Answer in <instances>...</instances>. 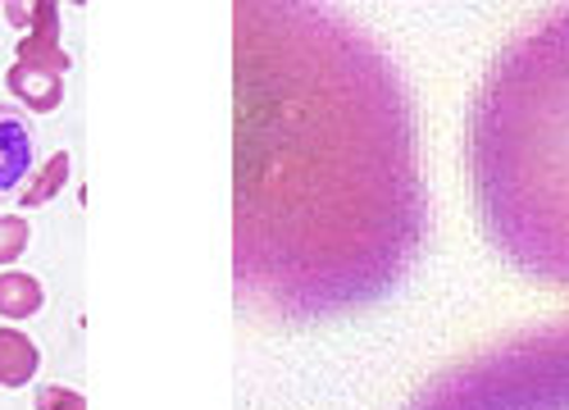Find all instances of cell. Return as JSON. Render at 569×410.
Returning <instances> with one entry per match:
<instances>
[{
  "label": "cell",
  "instance_id": "obj_4",
  "mask_svg": "<svg viewBox=\"0 0 569 410\" xmlns=\"http://www.w3.org/2000/svg\"><path fill=\"white\" fill-rule=\"evenodd\" d=\"M19 64H32V69H46V73H69V51H60V6L41 0L32 6V32L19 41Z\"/></svg>",
  "mask_w": 569,
  "mask_h": 410
},
{
  "label": "cell",
  "instance_id": "obj_7",
  "mask_svg": "<svg viewBox=\"0 0 569 410\" xmlns=\"http://www.w3.org/2000/svg\"><path fill=\"white\" fill-rule=\"evenodd\" d=\"M37 342L19 329H0V388H28L37 374Z\"/></svg>",
  "mask_w": 569,
  "mask_h": 410
},
{
  "label": "cell",
  "instance_id": "obj_1",
  "mask_svg": "<svg viewBox=\"0 0 569 410\" xmlns=\"http://www.w3.org/2000/svg\"><path fill=\"white\" fill-rule=\"evenodd\" d=\"M423 233L392 64L310 6H237V279L288 314L383 292Z\"/></svg>",
  "mask_w": 569,
  "mask_h": 410
},
{
  "label": "cell",
  "instance_id": "obj_3",
  "mask_svg": "<svg viewBox=\"0 0 569 410\" xmlns=\"http://www.w3.org/2000/svg\"><path fill=\"white\" fill-rule=\"evenodd\" d=\"M423 410H569V324L479 360Z\"/></svg>",
  "mask_w": 569,
  "mask_h": 410
},
{
  "label": "cell",
  "instance_id": "obj_9",
  "mask_svg": "<svg viewBox=\"0 0 569 410\" xmlns=\"http://www.w3.org/2000/svg\"><path fill=\"white\" fill-rule=\"evenodd\" d=\"M64 182H69V156L60 151V156H51V160H46L41 169H37V178H32V188L23 192V206L28 210H37V206H46V201H51L60 188H64Z\"/></svg>",
  "mask_w": 569,
  "mask_h": 410
},
{
  "label": "cell",
  "instance_id": "obj_10",
  "mask_svg": "<svg viewBox=\"0 0 569 410\" xmlns=\"http://www.w3.org/2000/svg\"><path fill=\"white\" fill-rule=\"evenodd\" d=\"M28 247V223L19 214H0V264H14Z\"/></svg>",
  "mask_w": 569,
  "mask_h": 410
},
{
  "label": "cell",
  "instance_id": "obj_2",
  "mask_svg": "<svg viewBox=\"0 0 569 410\" xmlns=\"http://www.w3.org/2000/svg\"><path fill=\"white\" fill-rule=\"evenodd\" d=\"M469 178L501 256L569 288V6L492 60L469 110Z\"/></svg>",
  "mask_w": 569,
  "mask_h": 410
},
{
  "label": "cell",
  "instance_id": "obj_8",
  "mask_svg": "<svg viewBox=\"0 0 569 410\" xmlns=\"http://www.w3.org/2000/svg\"><path fill=\"white\" fill-rule=\"evenodd\" d=\"M41 301L46 292L32 273H0V314L6 319H28L41 310Z\"/></svg>",
  "mask_w": 569,
  "mask_h": 410
},
{
  "label": "cell",
  "instance_id": "obj_5",
  "mask_svg": "<svg viewBox=\"0 0 569 410\" xmlns=\"http://www.w3.org/2000/svg\"><path fill=\"white\" fill-rule=\"evenodd\" d=\"M32 164V137L14 110H0V192H10Z\"/></svg>",
  "mask_w": 569,
  "mask_h": 410
},
{
  "label": "cell",
  "instance_id": "obj_11",
  "mask_svg": "<svg viewBox=\"0 0 569 410\" xmlns=\"http://www.w3.org/2000/svg\"><path fill=\"white\" fill-rule=\"evenodd\" d=\"M37 410H87V401L69 388H37Z\"/></svg>",
  "mask_w": 569,
  "mask_h": 410
},
{
  "label": "cell",
  "instance_id": "obj_12",
  "mask_svg": "<svg viewBox=\"0 0 569 410\" xmlns=\"http://www.w3.org/2000/svg\"><path fill=\"white\" fill-rule=\"evenodd\" d=\"M6 19L19 28H32V6H6Z\"/></svg>",
  "mask_w": 569,
  "mask_h": 410
},
{
  "label": "cell",
  "instance_id": "obj_6",
  "mask_svg": "<svg viewBox=\"0 0 569 410\" xmlns=\"http://www.w3.org/2000/svg\"><path fill=\"white\" fill-rule=\"evenodd\" d=\"M6 82H10L14 97H19L23 106H32L37 114H51V110L64 101L60 73H46V69H32V64H14V69L6 73Z\"/></svg>",
  "mask_w": 569,
  "mask_h": 410
}]
</instances>
